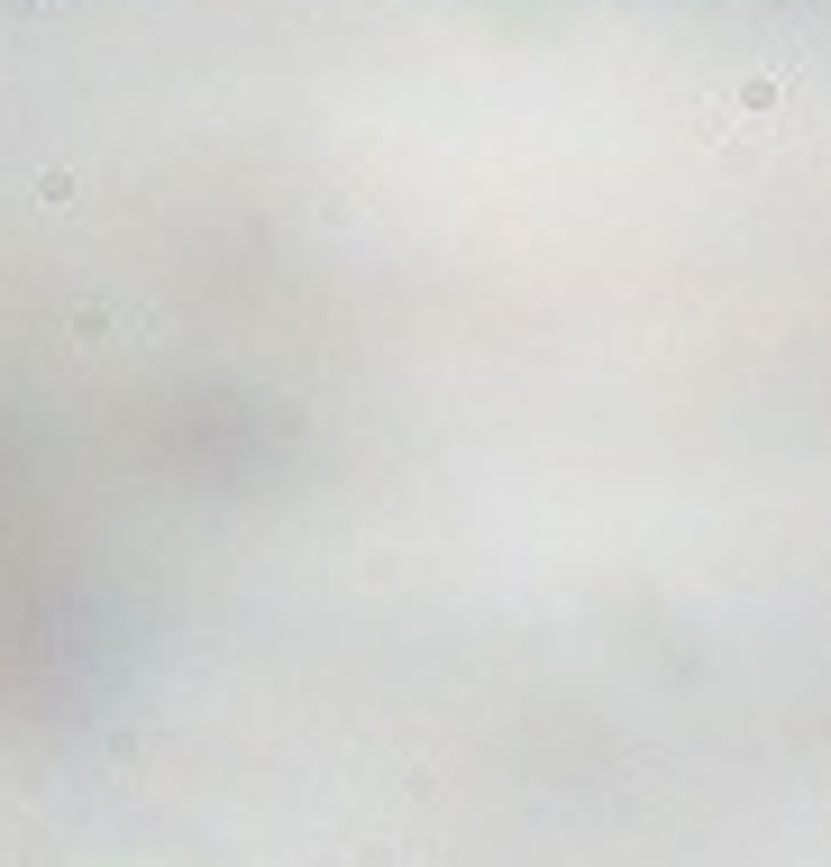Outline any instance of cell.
Returning <instances> with one entry per match:
<instances>
[{
  "mask_svg": "<svg viewBox=\"0 0 831 867\" xmlns=\"http://www.w3.org/2000/svg\"><path fill=\"white\" fill-rule=\"evenodd\" d=\"M37 202L64 210V202H73V174H64V165H47V174H37Z\"/></svg>",
  "mask_w": 831,
  "mask_h": 867,
  "instance_id": "6da1fadb",
  "label": "cell"
}]
</instances>
